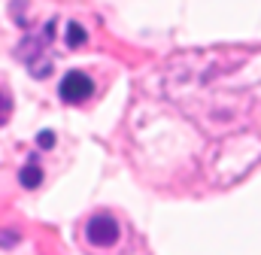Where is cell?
Here are the masks:
<instances>
[{
    "label": "cell",
    "instance_id": "1",
    "mask_svg": "<svg viewBox=\"0 0 261 255\" xmlns=\"http://www.w3.org/2000/svg\"><path fill=\"white\" fill-rule=\"evenodd\" d=\"M52 37H55V18H49V21L43 24V31L28 34V37L18 43V49H15V58L28 64V73L37 76V79H43V76L52 73V58H49Z\"/></svg>",
    "mask_w": 261,
    "mask_h": 255
},
{
    "label": "cell",
    "instance_id": "2",
    "mask_svg": "<svg viewBox=\"0 0 261 255\" xmlns=\"http://www.w3.org/2000/svg\"><path fill=\"white\" fill-rule=\"evenodd\" d=\"M58 94H61L64 104H82V100H88L94 94V82H91L88 73L70 70L64 79H61V85H58Z\"/></svg>",
    "mask_w": 261,
    "mask_h": 255
},
{
    "label": "cell",
    "instance_id": "3",
    "mask_svg": "<svg viewBox=\"0 0 261 255\" xmlns=\"http://www.w3.org/2000/svg\"><path fill=\"white\" fill-rule=\"evenodd\" d=\"M85 237L91 246H113L119 240V222L110 216V213H97L88 219L85 225Z\"/></svg>",
    "mask_w": 261,
    "mask_h": 255
},
{
    "label": "cell",
    "instance_id": "4",
    "mask_svg": "<svg viewBox=\"0 0 261 255\" xmlns=\"http://www.w3.org/2000/svg\"><path fill=\"white\" fill-rule=\"evenodd\" d=\"M18 183H21L24 189H37V186L43 183V167H40V158H37V155H31L28 164L18 170Z\"/></svg>",
    "mask_w": 261,
    "mask_h": 255
},
{
    "label": "cell",
    "instance_id": "5",
    "mask_svg": "<svg viewBox=\"0 0 261 255\" xmlns=\"http://www.w3.org/2000/svg\"><path fill=\"white\" fill-rule=\"evenodd\" d=\"M85 37H88V34H85L82 24H76V21L67 24V46H70V49H79V46L85 43Z\"/></svg>",
    "mask_w": 261,
    "mask_h": 255
},
{
    "label": "cell",
    "instance_id": "6",
    "mask_svg": "<svg viewBox=\"0 0 261 255\" xmlns=\"http://www.w3.org/2000/svg\"><path fill=\"white\" fill-rule=\"evenodd\" d=\"M9 116H12V94L6 88H0V128L9 122Z\"/></svg>",
    "mask_w": 261,
    "mask_h": 255
},
{
    "label": "cell",
    "instance_id": "7",
    "mask_svg": "<svg viewBox=\"0 0 261 255\" xmlns=\"http://www.w3.org/2000/svg\"><path fill=\"white\" fill-rule=\"evenodd\" d=\"M37 146H43V149H52V146H55V134H52V131H43V134H37Z\"/></svg>",
    "mask_w": 261,
    "mask_h": 255
},
{
    "label": "cell",
    "instance_id": "8",
    "mask_svg": "<svg viewBox=\"0 0 261 255\" xmlns=\"http://www.w3.org/2000/svg\"><path fill=\"white\" fill-rule=\"evenodd\" d=\"M15 243H18L15 231H0V246H15Z\"/></svg>",
    "mask_w": 261,
    "mask_h": 255
}]
</instances>
